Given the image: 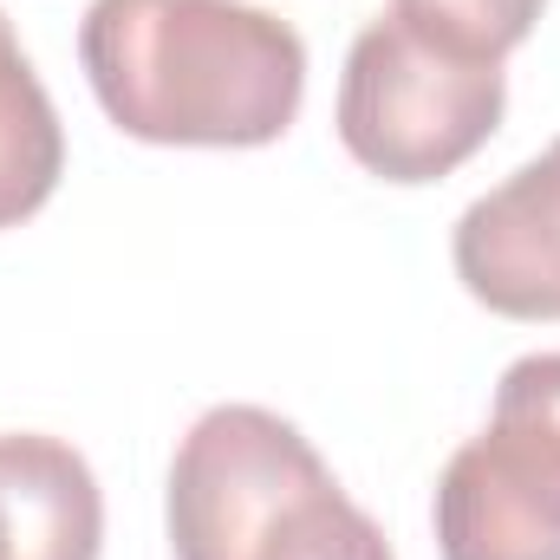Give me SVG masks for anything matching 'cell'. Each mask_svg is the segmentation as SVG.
Here are the masks:
<instances>
[{"label": "cell", "instance_id": "6da1fadb", "mask_svg": "<svg viewBox=\"0 0 560 560\" xmlns=\"http://www.w3.org/2000/svg\"><path fill=\"white\" fill-rule=\"evenodd\" d=\"M79 66L138 143L261 150L306 105V39L248 0H92Z\"/></svg>", "mask_w": 560, "mask_h": 560}, {"label": "cell", "instance_id": "7a4b0ae2", "mask_svg": "<svg viewBox=\"0 0 560 560\" xmlns=\"http://www.w3.org/2000/svg\"><path fill=\"white\" fill-rule=\"evenodd\" d=\"M176 560H398L319 450L268 405H215L170 463Z\"/></svg>", "mask_w": 560, "mask_h": 560}, {"label": "cell", "instance_id": "3957f363", "mask_svg": "<svg viewBox=\"0 0 560 560\" xmlns=\"http://www.w3.org/2000/svg\"><path fill=\"white\" fill-rule=\"evenodd\" d=\"M509 79L489 59H463L398 13H378L339 72V143L378 183H436L495 138Z\"/></svg>", "mask_w": 560, "mask_h": 560}, {"label": "cell", "instance_id": "277c9868", "mask_svg": "<svg viewBox=\"0 0 560 560\" xmlns=\"http://www.w3.org/2000/svg\"><path fill=\"white\" fill-rule=\"evenodd\" d=\"M430 522L443 560H560V352L502 372L489 423L436 476Z\"/></svg>", "mask_w": 560, "mask_h": 560}, {"label": "cell", "instance_id": "5b68a950", "mask_svg": "<svg viewBox=\"0 0 560 560\" xmlns=\"http://www.w3.org/2000/svg\"><path fill=\"white\" fill-rule=\"evenodd\" d=\"M450 261L476 306L560 319V138L456 215Z\"/></svg>", "mask_w": 560, "mask_h": 560}, {"label": "cell", "instance_id": "8992f818", "mask_svg": "<svg viewBox=\"0 0 560 560\" xmlns=\"http://www.w3.org/2000/svg\"><path fill=\"white\" fill-rule=\"evenodd\" d=\"M105 495L92 463L46 430H0V560H98Z\"/></svg>", "mask_w": 560, "mask_h": 560}, {"label": "cell", "instance_id": "52a82bcc", "mask_svg": "<svg viewBox=\"0 0 560 560\" xmlns=\"http://www.w3.org/2000/svg\"><path fill=\"white\" fill-rule=\"evenodd\" d=\"M59 176H66L59 112L0 13V229H20L26 215H39Z\"/></svg>", "mask_w": 560, "mask_h": 560}, {"label": "cell", "instance_id": "ba28073f", "mask_svg": "<svg viewBox=\"0 0 560 560\" xmlns=\"http://www.w3.org/2000/svg\"><path fill=\"white\" fill-rule=\"evenodd\" d=\"M548 0H392V13L405 26H418L423 39L463 52V59H489L502 66L541 20Z\"/></svg>", "mask_w": 560, "mask_h": 560}]
</instances>
